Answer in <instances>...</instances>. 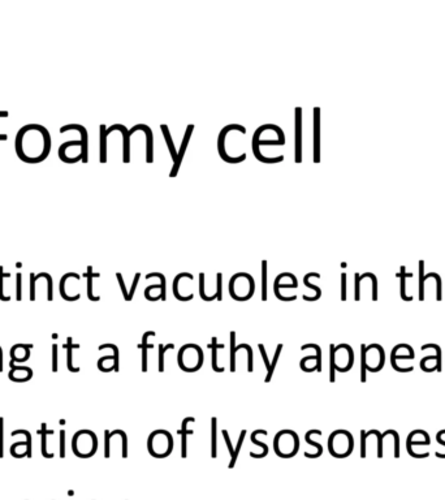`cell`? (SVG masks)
Returning <instances> with one entry per match:
<instances>
[{
  "instance_id": "cell-1",
  "label": "cell",
  "mask_w": 445,
  "mask_h": 500,
  "mask_svg": "<svg viewBox=\"0 0 445 500\" xmlns=\"http://www.w3.org/2000/svg\"><path fill=\"white\" fill-rule=\"evenodd\" d=\"M204 361L203 350L199 345L193 343L185 344L177 353V364L181 370L186 373H195L202 368Z\"/></svg>"
},
{
  "instance_id": "cell-2",
  "label": "cell",
  "mask_w": 445,
  "mask_h": 500,
  "mask_svg": "<svg viewBox=\"0 0 445 500\" xmlns=\"http://www.w3.org/2000/svg\"><path fill=\"white\" fill-rule=\"evenodd\" d=\"M229 295L236 301H248L255 293V281L250 274L237 272L229 280Z\"/></svg>"
},
{
  "instance_id": "cell-3",
  "label": "cell",
  "mask_w": 445,
  "mask_h": 500,
  "mask_svg": "<svg viewBox=\"0 0 445 500\" xmlns=\"http://www.w3.org/2000/svg\"><path fill=\"white\" fill-rule=\"evenodd\" d=\"M173 437L170 431L155 430L149 435L147 451L155 459H166L173 451Z\"/></svg>"
},
{
  "instance_id": "cell-4",
  "label": "cell",
  "mask_w": 445,
  "mask_h": 500,
  "mask_svg": "<svg viewBox=\"0 0 445 500\" xmlns=\"http://www.w3.org/2000/svg\"><path fill=\"white\" fill-rule=\"evenodd\" d=\"M273 450L281 459H290L295 456L300 450V438L293 430H281L275 435Z\"/></svg>"
},
{
  "instance_id": "cell-5",
  "label": "cell",
  "mask_w": 445,
  "mask_h": 500,
  "mask_svg": "<svg viewBox=\"0 0 445 500\" xmlns=\"http://www.w3.org/2000/svg\"><path fill=\"white\" fill-rule=\"evenodd\" d=\"M354 450V438L346 430H336L328 438V451L336 459L350 456Z\"/></svg>"
},
{
  "instance_id": "cell-6",
  "label": "cell",
  "mask_w": 445,
  "mask_h": 500,
  "mask_svg": "<svg viewBox=\"0 0 445 500\" xmlns=\"http://www.w3.org/2000/svg\"><path fill=\"white\" fill-rule=\"evenodd\" d=\"M72 450L76 456L89 459L94 456L98 450V438L90 430L77 431L72 438Z\"/></svg>"
},
{
  "instance_id": "cell-7",
  "label": "cell",
  "mask_w": 445,
  "mask_h": 500,
  "mask_svg": "<svg viewBox=\"0 0 445 500\" xmlns=\"http://www.w3.org/2000/svg\"><path fill=\"white\" fill-rule=\"evenodd\" d=\"M360 361H363L366 370L379 373L386 365V352L380 344H360Z\"/></svg>"
},
{
  "instance_id": "cell-8",
  "label": "cell",
  "mask_w": 445,
  "mask_h": 500,
  "mask_svg": "<svg viewBox=\"0 0 445 500\" xmlns=\"http://www.w3.org/2000/svg\"><path fill=\"white\" fill-rule=\"evenodd\" d=\"M329 350L332 353L333 364H335L336 371L339 373H348L353 365H354V350L349 344H331Z\"/></svg>"
},
{
  "instance_id": "cell-9",
  "label": "cell",
  "mask_w": 445,
  "mask_h": 500,
  "mask_svg": "<svg viewBox=\"0 0 445 500\" xmlns=\"http://www.w3.org/2000/svg\"><path fill=\"white\" fill-rule=\"evenodd\" d=\"M240 130L241 133H246V129L244 128V125H240V124H229V125H227L226 128H222L221 129V132L219 133V137H217V151H219V155H220V158H221L222 161L224 162H227V163H232V164H236V163H241V162H244V161H246V157L248 155L246 154H241L240 157H229L228 154H227V151H226V137H227V134H228V132H231V130Z\"/></svg>"
},
{
  "instance_id": "cell-10",
  "label": "cell",
  "mask_w": 445,
  "mask_h": 500,
  "mask_svg": "<svg viewBox=\"0 0 445 500\" xmlns=\"http://www.w3.org/2000/svg\"><path fill=\"white\" fill-rule=\"evenodd\" d=\"M99 350L103 349H112L113 354L103 355L98 360V369L103 373H110V371H116L119 373L120 370V360H119V348L115 344H102L98 348Z\"/></svg>"
},
{
  "instance_id": "cell-11",
  "label": "cell",
  "mask_w": 445,
  "mask_h": 500,
  "mask_svg": "<svg viewBox=\"0 0 445 500\" xmlns=\"http://www.w3.org/2000/svg\"><path fill=\"white\" fill-rule=\"evenodd\" d=\"M294 162H302V108L294 110Z\"/></svg>"
},
{
  "instance_id": "cell-12",
  "label": "cell",
  "mask_w": 445,
  "mask_h": 500,
  "mask_svg": "<svg viewBox=\"0 0 445 500\" xmlns=\"http://www.w3.org/2000/svg\"><path fill=\"white\" fill-rule=\"evenodd\" d=\"M137 130H143L144 134H146V163H153L154 162V135H153V130L146 124H137L129 130V135H132Z\"/></svg>"
},
{
  "instance_id": "cell-13",
  "label": "cell",
  "mask_w": 445,
  "mask_h": 500,
  "mask_svg": "<svg viewBox=\"0 0 445 500\" xmlns=\"http://www.w3.org/2000/svg\"><path fill=\"white\" fill-rule=\"evenodd\" d=\"M193 130H194V125H193V124H189V125L186 126L185 135H184V138H182L181 148H180V150L177 151V161L173 163V168L171 170V173H170L171 179L176 177V175H177V172H179L180 166H181V162H182V159H184L185 151H186V149H188L189 141H190V137H191V133H193Z\"/></svg>"
},
{
  "instance_id": "cell-14",
  "label": "cell",
  "mask_w": 445,
  "mask_h": 500,
  "mask_svg": "<svg viewBox=\"0 0 445 500\" xmlns=\"http://www.w3.org/2000/svg\"><path fill=\"white\" fill-rule=\"evenodd\" d=\"M429 444H431V438H429L428 433L423 430L411 431L410 434L408 435V439H406V448H408L410 456L413 453L411 450H413L414 446H429Z\"/></svg>"
},
{
  "instance_id": "cell-15",
  "label": "cell",
  "mask_w": 445,
  "mask_h": 500,
  "mask_svg": "<svg viewBox=\"0 0 445 500\" xmlns=\"http://www.w3.org/2000/svg\"><path fill=\"white\" fill-rule=\"evenodd\" d=\"M32 344H16L11 349V369L15 368V362H25L30 359V348Z\"/></svg>"
},
{
  "instance_id": "cell-16",
  "label": "cell",
  "mask_w": 445,
  "mask_h": 500,
  "mask_svg": "<svg viewBox=\"0 0 445 500\" xmlns=\"http://www.w3.org/2000/svg\"><path fill=\"white\" fill-rule=\"evenodd\" d=\"M314 162H320V108H314Z\"/></svg>"
},
{
  "instance_id": "cell-17",
  "label": "cell",
  "mask_w": 445,
  "mask_h": 500,
  "mask_svg": "<svg viewBox=\"0 0 445 500\" xmlns=\"http://www.w3.org/2000/svg\"><path fill=\"white\" fill-rule=\"evenodd\" d=\"M120 130L122 133V138H124V155H122V162L124 163H129L130 162V135H129V130L125 126L121 124H113L108 129H106V134L108 135L113 130Z\"/></svg>"
},
{
  "instance_id": "cell-18",
  "label": "cell",
  "mask_w": 445,
  "mask_h": 500,
  "mask_svg": "<svg viewBox=\"0 0 445 500\" xmlns=\"http://www.w3.org/2000/svg\"><path fill=\"white\" fill-rule=\"evenodd\" d=\"M69 129H76L81 133V135H82V138H81L82 162H84V163H88V132H86V129L82 125H79V124H69V125H65V126H63V128H60V133H64Z\"/></svg>"
},
{
  "instance_id": "cell-19",
  "label": "cell",
  "mask_w": 445,
  "mask_h": 500,
  "mask_svg": "<svg viewBox=\"0 0 445 500\" xmlns=\"http://www.w3.org/2000/svg\"><path fill=\"white\" fill-rule=\"evenodd\" d=\"M414 359H415V352H414L413 346L408 344V346H406V349L404 350V353H401V350H400V344H398V345H396L395 348H393L392 353H391V365H392V368L396 370L398 360H414Z\"/></svg>"
},
{
  "instance_id": "cell-20",
  "label": "cell",
  "mask_w": 445,
  "mask_h": 500,
  "mask_svg": "<svg viewBox=\"0 0 445 500\" xmlns=\"http://www.w3.org/2000/svg\"><path fill=\"white\" fill-rule=\"evenodd\" d=\"M8 378L13 382H28L33 378V370L28 366H15L8 373Z\"/></svg>"
},
{
  "instance_id": "cell-21",
  "label": "cell",
  "mask_w": 445,
  "mask_h": 500,
  "mask_svg": "<svg viewBox=\"0 0 445 500\" xmlns=\"http://www.w3.org/2000/svg\"><path fill=\"white\" fill-rule=\"evenodd\" d=\"M211 349V368L215 373H224V368H220L217 364V349H224V344H217L216 337L211 339V344H208Z\"/></svg>"
},
{
  "instance_id": "cell-22",
  "label": "cell",
  "mask_w": 445,
  "mask_h": 500,
  "mask_svg": "<svg viewBox=\"0 0 445 500\" xmlns=\"http://www.w3.org/2000/svg\"><path fill=\"white\" fill-rule=\"evenodd\" d=\"M195 418L194 417H188L182 421L181 425V456L186 457L188 455V435H193V430H189L188 428V423L189 422H194Z\"/></svg>"
},
{
  "instance_id": "cell-23",
  "label": "cell",
  "mask_w": 445,
  "mask_h": 500,
  "mask_svg": "<svg viewBox=\"0 0 445 500\" xmlns=\"http://www.w3.org/2000/svg\"><path fill=\"white\" fill-rule=\"evenodd\" d=\"M66 368H68L69 371L72 373H79L80 368H75L73 366V348H80V344H73L72 337H68L66 339Z\"/></svg>"
},
{
  "instance_id": "cell-24",
  "label": "cell",
  "mask_w": 445,
  "mask_h": 500,
  "mask_svg": "<svg viewBox=\"0 0 445 500\" xmlns=\"http://www.w3.org/2000/svg\"><path fill=\"white\" fill-rule=\"evenodd\" d=\"M229 340H231V359H229V370L231 373H236V353L239 352L241 348L240 345H236V332L235 331H231L229 332Z\"/></svg>"
},
{
  "instance_id": "cell-25",
  "label": "cell",
  "mask_w": 445,
  "mask_h": 500,
  "mask_svg": "<svg viewBox=\"0 0 445 500\" xmlns=\"http://www.w3.org/2000/svg\"><path fill=\"white\" fill-rule=\"evenodd\" d=\"M317 354H309L301 360L300 368L305 373H314L317 371Z\"/></svg>"
},
{
  "instance_id": "cell-26",
  "label": "cell",
  "mask_w": 445,
  "mask_h": 500,
  "mask_svg": "<svg viewBox=\"0 0 445 500\" xmlns=\"http://www.w3.org/2000/svg\"><path fill=\"white\" fill-rule=\"evenodd\" d=\"M259 434L267 435V431L266 430H262V428H258V430H255L254 433L251 434L250 441H251V443H253V444L258 446V447H259V448H262V453H260L259 456H258V459H263V457H266L267 455H268V446H267L266 443H263V442L258 441L257 437Z\"/></svg>"
},
{
  "instance_id": "cell-27",
  "label": "cell",
  "mask_w": 445,
  "mask_h": 500,
  "mask_svg": "<svg viewBox=\"0 0 445 500\" xmlns=\"http://www.w3.org/2000/svg\"><path fill=\"white\" fill-rule=\"evenodd\" d=\"M160 129H162V132H163L164 138H166V144H167V146H168V150H170V154H171V157H172L173 163H175V162L177 161V151H176L175 144H173V139H172V137H171L170 129H168V126H167L166 124L160 125Z\"/></svg>"
},
{
  "instance_id": "cell-28",
  "label": "cell",
  "mask_w": 445,
  "mask_h": 500,
  "mask_svg": "<svg viewBox=\"0 0 445 500\" xmlns=\"http://www.w3.org/2000/svg\"><path fill=\"white\" fill-rule=\"evenodd\" d=\"M217 453V418H211V456L212 459L216 457Z\"/></svg>"
},
{
  "instance_id": "cell-29",
  "label": "cell",
  "mask_w": 445,
  "mask_h": 500,
  "mask_svg": "<svg viewBox=\"0 0 445 500\" xmlns=\"http://www.w3.org/2000/svg\"><path fill=\"white\" fill-rule=\"evenodd\" d=\"M436 366H437L436 354H428L420 360V369L426 371V373H433V371H436Z\"/></svg>"
},
{
  "instance_id": "cell-30",
  "label": "cell",
  "mask_w": 445,
  "mask_h": 500,
  "mask_svg": "<svg viewBox=\"0 0 445 500\" xmlns=\"http://www.w3.org/2000/svg\"><path fill=\"white\" fill-rule=\"evenodd\" d=\"M313 434H322V431L320 430H309L308 433L305 434V442H306L309 446L314 447V448H315V451H317V456L320 457L322 456V453H323V446H322L320 443H318V442H315L311 439Z\"/></svg>"
},
{
  "instance_id": "cell-31",
  "label": "cell",
  "mask_w": 445,
  "mask_h": 500,
  "mask_svg": "<svg viewBox=\"0 0 445 500\" xmlns=\"http://www.w3.org/2000/svg\"><path fill=\"white\" fill-rule=\"evenodd\" d=\"M281 352H282V344H279V345L276 346L275 354H273L272 364H271V365H270V369L267 370V375H266V378H264V382H266V383H270L271 379H272L273 371H275L276 365H277V362H279V359H280V354H281Z\"/></svg>"
},
{
  "instance_id": "cell-32",
  "label": "cell",
  "mask_w": 445,
  "mask_h": 500,
  "mask_svg": "<svg viewBox=\"0 0 445 500\" xmlns=\"http://www.w3.org/2000/svg\"><path fill=\"white\" fill-rule=\"evenodd\" d=\"M85 276L88 277V297H89V300H90V301H99V300H101V297L94 296V295H93V277H99L101 275L94 274V272H93V267H91V266H89L88 272L85 274Z\"/></svg>"
},
{
  "instance_id": "cell-33",
  "label": "cell",
  "mask_w": 445,
  "mask_h": 500,
  "mask_svg": "<svg viewBox=\"0 0 445 500\" xmlns=\"http://www.w3.org/2000/svg\"><path fill=\"white\" fill-rule=\"evenodd\" d=\"M306 349H314L315 350V354H317V371L318 373H322V348H320L318 344H304L301 346V350H306Z\"/></svg>"
},
{
  "instance_id": "cell-34",
  "label": "cell",
  "mask_w": 445,
  "mask_h": 500,
  "mask_svg": "<svg viewBox=\"0 0 445 500\" xmlns=\"http://www.w3.org/2000/svg\"><path fill=\"white\" fill-rule=\"evenodd\" d=\"M313 276L320 277V275L318 274V272H309V274H306V276L304 277V284L308 287V288H310V290H313L314 292H315V301H317V300H319L320 296H322V290H320L319 287L314 285V284L310 283V277Z\"/></svg>"
},
{
  "instance_id": "cell-35",
  "label": "cell",
  "mask_w": 445,
  "mask_h": 500,
  "mask_svg": "<svg viewBox=\"0 0 445 500\" xmlns=\"http://www.w3.org/2000/svg\"><path fill=\"white\" fill-rule=\"evenodd\" d=\"M420 349L422 350H426V349L435 350L436 359H437V366H436V371H437V373H440V371H441V348H440L437 344L429 343V344H423V345L420 346Z\"/></svg>"
},
{
  "instance_id": "cell-36",
  "label": "cell",
  "mask_w": 445,
  "mask_h": 500,
  "mask_svg": "<svg viewBox=\"0 0 445 500\" xmlns=\"http://www.w3.org/2000/svg\"><path fill=\"white\" fill-rule=\"evenodd\" d=\"M106 125L102 124L101 125V162L106 163L107 162V134H106Z\"/></svg>"
},
{
  "instance_id": "cell-37",
  "label": "cell",
  "mask_w": 445,
  "mask_h": 500,
  "mask_svg": "<svg viewBox=\"0 0 445 500\" xmlns=\"http://www.w3.org/2000/svg\"><path fill=\"white\" fill-rule=\"evenodd\" d=\"M51 434L52 435V431H48L46 428V423L42 425V453H43L44 457H48V459H52L53 453H47V435Z\"/></svg>"
},
{
  "instance_id": "cell-38",
  "label": "cell",
  "mask_w": 445,
  "mask_h": 500,
  "mask_svg": "<svg viewBox=\"0 0 445 500\" xmlns=\"http://www.w3.org/2000/svg\"><path fill=\"white\" fill-rule=\"evenodd\" d=\"M245 437H246V430H242L241 433H240L239 442H237V444H236L235 455H233L232 460H231V463H229V468H233V466H235V464H236V461H237V459H239V453H240V451H241V448H242V444H244Z\"/></svg>"
},
{
  "instance_id": "cell-39",
  "label": "cell",
  "mask_w": 445,
  "mask_h": 500,
  "mask_svg": "<svg viewBox=\"0 0 445 500\" xmlns=\"http://www.w3.org/2000/svg\"><path fill=\"white\" fill-rule=\"evenodd\" d=\"M151 277H158V279L160 280V285H162V293H160V296H162V299H160V301H166V299H167V296H166V291H167V283H166V276H164L163 274H160V272H151V274H147L146 275V279H151Z\"/></svg>"
},
{
  "instance_id": "cell-40",
  "label": "cell",
  "mask_w": 445,
  "mask_h": 500,
  "mask_svg": "<svg viewBox=\"0 0 445 500\" xmlns=\"http://www.w3.org/2000/svg\"><path fill=\"white\" fill-rule=\"evenodd\" d=\"M173 348H175V344L172 343L166 344V345L159 344V366H158V369H159L160 373H163L164 371V355H166V352L167 350L173 349Z\"/></svg>"
},
{
  "instance_id": "cell-41",
  "label": "cell",
  "mask_w": 445,
  "mask_h": 500,
  "mask_svg": "<svg viewBox=\"0 0 445 500\" xmlns=\"http://www.w3.org/2000/svg\"><path fill=\"white\" fill-rule=\"evenodd\" d=\"M268 271H267V261L263 259L262 261V301H267V276Z\"/></svg>"
},
{
  "instance_id": "cell-42",
  "label": "cell",
  "mask_w": 445,
  "mask_h": 500,
  "mask_svg": "<svg viewBox=\"0 0 445 500\" xmlns=\"http://www.w3.org/2000/svg\"><path fill=\"white\" fill-rule=\"evenodd\" d=\"M153 344H138L137 345V348L138 349H141L142 350V371L143 373H146L147 371V352H149V349H151L153 348Z\"/></svg>"
},
{
  "instance_id": "cell-43",
  "label": "cell",
  "mask_w": 445,
  "mask_h": 500,
  "mask_svg": "<svg viewBox=\"0 0 445 500\" xmlns=\"http://www.w3.org/2000/svg\"><path fill=\"white\" fill-rule=\"evenodd\" d=\"M16 435H25L26 441H28V457H32V435L30 433L26 430H15L12 433V437H16Z\"/></svg>"
},
{
  "instance_id": "cell-44",
  "label": "cell",
  "mask_w": 445,
  "mask_h": 500,
  "mask_svg": "<svg viewBox=\"0 0 445 500\" xmlns=\"http://www.w3.org/2000/svg\"><path fill=\"white\" fill-rule=\"evenodd\" d=\"M8 276H10V274H4L3 267L0 266V300H2V301H10L11 300L10 296L8 297L4 296V291H3V279Z\"/></svg>"
},
{
  "instance_id": "cell-45",
  "label": "cell",
  "mask_w": 445,
  "mask_h": 500,
  "mask_svg": "<svg viewBox=\"0 0 445 500\" xmlns=\"http://www.w3.org/2000/svg\"><path fill=\"white\" fill-rule=\"evenodd\" d=\"M366 450H367L366 431L360 430V456L366 457Z\"/></svg>"
},
{
  "instance_id": "cell-46",
  "label": "cell",
  "mask_w": 445,
  "mask_h": 500,
  "mask_svg": "<svg viewBox=\"0 0 445 500\" xmlns=\"http://www.w3.org/2000/svg\"><path fill=\"white\" fill-rule=\"evenodd\" d=\"M388 433L395 439V457H398L400 456V437H398V433L395 430H388Z\"/></svg>"
},
{
  "instance_id": "cell-47",
  "label": "cell",
  "mask_w": 445,
  "mask_h": 500,
  "mask_svg": "<svg viewBox=\"0 0 445 500\" xmlns=\"http://www.w3.org/2000/svg\"><path fill=\"white\" fill-rule=\"evenodd\" d=\"M4 455V418L0 417V457Z\"/></svg>"
},
{
  "instance_id": "cell-48",
  "label": "cell",
  "mask_w": 445,
  "mask_h": 500,
  "mask_svg": "<svg viewBox=\"0 0 445 500\" xmlns=\"http://www.w3.org/2000/svg\"><path fill=\"white\" fill-rule=\"evenodd\" d=\"M110 431L104 430V457L108 459L111 456V448H110Z\"/></svg>"
},
{
  "instance_id": "cell-49",
  "label": "cell",
  "mask_w": 445,
  "mask_h": 500,
  "mask_svg": "<svg viewBox=\"0 0 445 500\" xmlns=\"http://www.w3.org/2000/svg\"><path fill=\"white\" fill-rule=\"evenodd\" d=\"M401 271H402V274H401V297H402V300H405V301H413V297H410V296H406V291H405V267H401Z\"/></svg>"
},
{
  "instance_id": "cell-50",
  "label": "cell",
  "mask_w": 445,
  "mask_h": 500,
  "mask_svg": "<svg viewBox=\"0 0 445 500\" xmlns=\"http://www.w3.org/2000/svg\"><path fill=\"white\" fill-rule=\"evenodd\" d=\"M116 277H117V280H119V285H120V288H121L122 296H124L125 301H129V292L126 291V287H125V283H124V279H122V275L120 274V272H117Z\"/></svg>"
},
{
  "instance_id": "cell-51",
  "label": "cell",
  "mask_w": 445,
  "mask_h": 500,
  "mask_svg": "<svg viewBox=\"0 0 445 500\" xmlns=\"http://www.w3.org/2000/svg\"><path fill=\"white\" fill-rule=\"evenodd\" d=\"M204 274L203 272H201L199 274V296H201V299L203 300V301H206V299H207V292H206V290H204Z\"/></svg>"
},
{
  "instance_id": "cell-52",
  "label": "cell",
  "mask_w": 445,
  "mask_h": 500,
  "mask_svg": "<svg viewBox=\"0 0 445 500\" xmlns=\"http://www.w3.org/2000/svg\"><path fill=\"white\" fill-rule=\"evenodd\" d=\"M139 277H141V274H139V272H137V274L134 275V280H133L132 287H130V291H129V301H132L133 300V296H134L135 290H137L138 281H139Z\"/></svg>"
},
{
  "instance_id": "cell-53",
  "label": "cell",
  "mask_w": 445,
  "mask_h": 500,
  "mask_svg": "<svg viewBox=\"0 0 445 500\" xmlns=\"http://www.w3.org/2000/svg\"><path fill=\"white\" fill-rule=\"evenodd\" d=\"M221 434H222V437H224V441H226L227 447H228V451H229V453H231V457H233V455H235V448H233V446H232V442H231V438H229L228 431L222 430Z\"/></svg>"
},
{
  "instance_id": "cell-54",
  "label": "cell",
  "mask_w": 445,
  "mask_h": 500,
  "mask_svg": "<svg viewBox=\"0 0 445 500\" xmlns=\"http://www.w3.org/2000/svg\"><path fill=\"white\" fill-rule=\"evenodd\" d=\"M216 283H217V301H222V274L217 272L216 274Z\"/></svg>"
},
{
  "instance_id": "cell-55",
  "label": "cell",
  "mask_w": 445,
  "mask_h": 500,
  "mask_svg": "<svg viewBox=\"0 0 445 500\" xmlns=\"http://www.w3.org/2000/svg\"><path fill=\"white\" fill-rule=\"evenodd\" d=\"M57 354H59V348L57 344H52V371H57Z\"/></svg>"
},
{
  "instance_id": "cell-56",
  "label": "cell",
  "mask_w": 445,
  "mask_h": 500,
  "mask_svg": "<svg viewBox=\"0 0 445 500\" xmlns=\"http://www.w3.org/2000/svg\"><path fill=\"white\" fill-rule=\"evenodd\" d=\"M16 281H17V285H16V300H17V301H21V299H22V290H21L22 276H21V274H20V272L16 275Z\"/></svg>"
},
{
  "instance_id": "cell-57",
  "label": "cell",
  "mask_w": 445,
  "mask_h": 500,
  "mask_svg": "<svg viewBox=\"0 0 445 500\" xmlns=\"http://www.w3.org/2000/svg\"><path fill=\"white\" fill-rule=\"evenodd\" d=\"M65 456V431H60V457Z\"/></svg>"
},
{
  "instance_id": "cell-58",
  "label": "cell",
  "mask_w": 445,
  "mask_h": 500,
  "mask_svg": "<svg viewBox=\"0 0 445 500\" xmlns=\"http://www.w3.org/2000/svg\"><path fill=\"white\" fill-rule=\"evenodd\" d=\"M258 348H259V352H260V354H262V359H263V361H264V366H266V369L268 370V369H270V361H268V355H267L266 348H264V344H259V345H258Z\"/></svg>"
},
{
  "instance_id": "cell-59",
  "label": "cell",
  "mask_w": 445,
  "mask_h": 500,
  "mask_svg": "<svg viewBox=\"0 0 445 500\" xmlns=\"http://www.w3.org/2000/svg\"><path fill=\"white\" fill-rule=\"evenodd\" d=\"M341 300H346V274H341Z\"/></svg>"
},
{
  "instance_id": "cell-60",
  "label": "cell",
  "mask_w": 445,
  "mask_h": 500,
  "mask_svg": "<svg viewBox=\"0 0 445 500\" xmlns=\"http://www.w3.org/2000/svg\"><path fill=\"white\" fill-rule=\"evenodd\" d=\"M30 300H35V275L33 272L30 274Z\"/></svg>"
},
{
  "instance_id": "cell-61",
  "label": "cell",
  "mask_w": 445,
  "mask_h": 500,
  "mask_svg": "<svg viewBox=\"0 0 445 500\" xmlns=\"http://www.w3.org/2000/svg\"><path fill=\"white\" fill-rule=\"evenodd\" d=\"M445 434V430H440L439 433H437V435H436V442L440 444V446H442V447H445V441H442V435Z\"/></svg>"
},
{
  "instance_id": "cell-62",
  "label": "cell",
  "mask_w": 445,
  "mask_h": 500,
  "mask_svg": "<svg viewBox=\"0 0 445 500\" xmlns=\"http://www.w3.org/2000/svg\"><path fill=\"white\" fill-rule=\"evenodd\" d=\"M3 371V349L0 348V373Z\"/></svg>"
}]
</instances>
